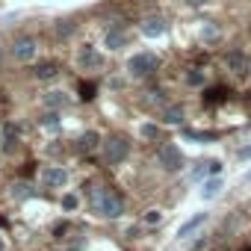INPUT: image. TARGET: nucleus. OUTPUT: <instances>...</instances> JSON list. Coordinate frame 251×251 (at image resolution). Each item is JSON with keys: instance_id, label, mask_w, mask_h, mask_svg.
Instances as JSON below:
<instances>
[{"instance_id": "nucleus-1", "label": "nucleus", "mask_w": 251, "mask_h": 251, "mask_svg": "<svg viewBox=\"0 0 251 251\" xmlns=\"http://www.w3.org/2000/svg\"><path fill=\"white\" fill-rule=\"evenodd\" d=\"M92 210L100 216V219H118L124 213V201L115 189L109 186H95L92 189Z\"/></svg>"}, {"instance_id": "nucleus-2", "label": "nucleus", "mask_w": 251, "mask_h": 251, "mask_svg": "<svg viewBox=\"0 0 251 251\" xmlns=\"http://www.w3.org/2000/svg\"><path fill=\"white\" fill-rule=\"evenodd\" d=\"M157 68H160V59H157L154 53H133V56L127 59V71H130L133 77H151Z\"/></svg>"}, {"instance_id": "nucleus-3", "label": "nucleus", "mask_w": 251, "mask_h": 251, "mask_svg": "<svg viewBox=\"0 0 251 251\" xmlns=\"http://www.w3.org/2000/svg\"><path fill=\"white\" fill-rule=\"evenodd\" d=\"M127 154H130V142L124 136H112V139L103 142V160L109 166H118L121 160H127Z\"/></svg>"}, {"instance_id": "nucleus-4", "label": "nucleus", "mask_w": 251, "mask_h": 251, "mask_svg": "<svg viewBox=\"0 0 251 251\" xmlns=\"http://www.w3.org/2000/svg\"><path fill=\"white\" fill-rule=\"evenodd\" d=\"M157 157H160V166H163L166 172H180V169H183V154H180L177 145H163Z\"/></svg>"}, {"instance_id": "nucleus-5", "label": "nucleus", "mask_w": 251, "mask_h": 251, "mask_svg": "<svg viewBox=\"0 0 251 251\" xmlns=\"http://www.w3.org/2000/svg\"><path fill=\"white\" fill-rule=\"evenodd\" d=\"M12 53H15L18 62H30V59H36V53H39V42H36L33 36H21V39L12 45Z\"/></svg>"}, {"instance_id": "nucleus-6", "label": "nucleus", "mask_w": 251, "mask_h": 251, "mask_svg": "<svg viewBox=\"0 0 251 251\" xmlns=\"http://www.w3.org/2000/svg\"><path fill=\"white\" fill-rule=\"evenodd\" d=\"M77 65L86 68V71H98V68H103V56H100L92 45H83L80 53H77Z\"/></svg>"}, {"instance_id": "nucleus-7", "label": "nucleus", "mask_w": 251, "mask_h": 251, "mask_svg": "<svg viewBox=\"0 0 251 251\" xmlns=\"http://www.w3.org/2000/svg\"><path fill=\"white\" fill-rule=\"evenodd\" d=\"M65 180H68V172H65L62 166H48V169L42 172V183H45V186H50V189L65 186Z\"/></svg>"}, {"instance_id": "nucleus-8", "label": "nucleus", "mask_w": 251, "mask_h": 251, "mask_svg": "<svg viewBox=\"0 0 251 251\" xmlns=\"http://www.w3.org/2000/svg\"><path fill=\"white\" fill-rule=\"evenodd\" d=\"M163 33H166V21H163V18L151 15V18H145V21H142V36L157 39V36H163Z\"/></svg>"}, {"instance_id": "nucleus-9", "label": "nucleus", "mask_w": 251, "mask_h": 251, "mask_svg": "<svg viewBox=\"0 0 251 251\" xmlns=\"http://www.w3.org/2000/svg\"><path fill=\"white\" fill-rule=\"evenodd\" d=\"M227 68H230L233 74H248V56H245L242 50L227 53Z\"/></svg>"}, {"instance_id": "nucleus-10", "label": "nucleus", "mask_w": 251, "mask_h": 251, "mask_svg": "<svg viewBox=\"0 0 251 251\" xmlns=\"http://www.w3.org/2000/svg\"><path fill=\"white\" fill-rule=\"evenodd\" d=\"M56 74H59V62H53V59L39 62V65L33 68V77H36V80H50V77H56Z\"/></svg>"}, {"instance_id": "nucleus-11", "label": "nucleus", "mask_w": 251, "mask_h": 251, "mask_svg": "<svg viewBox=\"0 0 251 251\" xmlns=\"http://www.w3.org/2000/svg\"><path fill=\"white\" fill-rule=\"evenodd\" d=\"M98 142H100V136H98L95 130H89V133H83V136H80L77 151H80V154H92V151L98 148Z\"/></svg>"}, {"instance_id": "nucleus-12", "label": "nucleus", "mask_w": 251, "mask_h": 251, "mask_svg": "<svg viewBox=\"0 0 251 251\" xmlns=\"http://www.w3.org/2000/svg\"><path fill=\"white\" fill-rule=\"evenodd\" d=\"M204 222H207V213H198V216H192V219H189L186 225H180V230H177V236H180V239H183V236H189V233H192L195 227H201Z\"/></svg>"}, {"instance_id": "nucleus-13", "label": "nucleus", "mask_w": 251, "mask_h": 251, "mask_svg": "<svg viewBox=\"0 0 251 251\" xmlns=\"http://www.w3.org/2000/svg\"><path fill=\"white\" fill-rule=\"evenodd\" d=\"M121 45H124V30H121V27H112V30H106V48L118 50Z\"/></svg>"}, {"instance_id": "nucleus-14", "label": "nucleus", "mask_w": 251, "mask_h": 251, "mask_svg": "<svg viewBox=\"0 0 251 251\" xmlns=\"http://www.w3.org/2000/svg\"><path fill=\"white\" fill-rule=\"evenodd\" d=\"M183 136L192 139V142H216V133H210V130H192V127H186Z\"/></svg>"}, {"instance_id": "nucleus-15", "label": "nucleus", "mask_w": 251, "mask_h": 251, "mask_svg": "<svg viewBox=\"0 0 251 251\" xmlns=\"http://www.w3.org/2000/svg\"><path fill=\"white\" fill-rule=\"evenodd\" d=\"M219 192H222V177H207V180H204L201 195H204V198H216Z\"/></svg>"}, {"instance_id": "nucleus-16", "label": "nucleus", "mask_w": 251, "mask_h": 251, "mask_svg": "<svg viewBox=\"0 0 251 251\" xmlns=\"http://www.w3.org/2000/svg\"><path fill=\"white\" fill-rule=\"evenodd\" d=\"M163 121L166 124H180L183 121V109L180 106H166L163 109Z\"/></svg>"}, {"instance_id": "nucleus-17", "label": "nucleus", "mask_w": 251, "mask_h": 251, "mask_svg": "<svg viewBox=\"0 0 251 251\" xmlns=\"http://www.w3.org/2000/svg\"><path fill=\"white\" fill-rule=\"evenodd\" d=\"M204 100L213 106V103H222V100H227V89L225 86H219V89H210L207 95H204Z\"/></svg>"}, {"instance_id": "nucleus-18", "label": "nucleus", "mask_w": 251, "mask_h": 251, "mask_svg": "<svg viewBox=\"0 0 251 251\" xmlns=\"http://www.w3.org/2000/svg\"><path fill=\"white\" fill-rule=\"evenodd\" d=\"M45 103H48V106H65V103H68V98H65V92H48Z\"/></svg>"}, {"instance_id": "nucleus-19", "label": "nucleus", "mask_w": 251, "mask_h": 251, "mask_svg": "<svg viewBox=\"0 0 251 251\" xmlns=\"http://www.w3.org/2000/svg\"><path fill=\"white\" fill-rule=\"evenodd\" d=\"M42 124H45V127H56V124H59V112H56V109L45 112V115H42Z\"/></svg>"}, {"instance_id": "nucleus-20", "label": "nucleus", "mask_w": 251, "mask_h": 251, "mask_svg": "<svg viewBox=\"0 0 251 251\" xmlns=\"http://www.w3.org/2000/svg\"><path fill=\"white\" fill-rule=\"evenodd\" d=\"M3 136H6V145H3V148H6V151H15V148H18V136H12V127H6Z\"/></svg>"}, {"instance_id": "nucleus-21", "label": "nucleus", "mask_w": 251, "mask_h": 251, "mask_svg": "<svg viewBox=\"0 0 251 251\" xmlns=\"http://www.w3.org/2000/svg\"><path fill=\"white\" fill-rule=\"evenodd\" d=\"M207 175H210V160H207V163H201V166L192 172V180H201V177H207Z\"/></svg>"}, {"instance_id": "nucleus-22", "label": "nucleus", "mask_w": 251, "mask_h": 251, "mask_svg": "<svg viewBox=\"0 0 251 251\" xmlns=\"http://www.w3.org/2000/svg\"><path fill=\"white\" fill-rule=\"evenodd\" d=\"M186 83H189V86H201V83H204V74H201V71H189V74H186Z\"/></svg>"}, {"instance_id": "nucleus-23", "label": "nucleus", "mask_w": 251, "mask_h": 251, "mask_svg": "<svg viewBox=\"0 0 251 251\" xmlns=\"http://www.w3.org/2000/svg\"><path fill=\"white\" fill-rule=\"evenodd\" d=\"M80 98H83V100H92V98H95V86H92V83H83V86H80Z\"/></svg>"}, {"instance_id": "nucleus-24", "label": "nucleus", "mask_w": 251, "mask_h": 251, "mask_svg": "<svg viewBox=\"0 0 251 251\" xmlns=\"http://www.w3.org/2000/svg\"><path fill=\"white\" fill-rule=\"evenodd\" d=\"M157 133H160V130L154 127V124H145V127H142V136H145V139H157Z\"/></svg>"}, {"instance_id": "nucleus-25", "label": "nucleus", "mask_w": 251, "mask_h": 251, "mask_svg": "<svg viewBox=\"0 0 251 251\" xmlns=\"http://www.w3.org/2000/svg\"><path fill=\"white\" fill-rule=\"evenodd\" d=\"M71 30H74V27H71V21H65V24L59 21V27H56V36H71Z\"/></svg>"}, {"instance_id": "nucleus-26", "label": "nucleus", "mask_w": 251, "mask_h": 251, "mask_svg": "<svg viewBox=\"0 0 251 251\" xmlns=\"http://www.w3.org/2000/svg\"><path fill=\"white\" fill-rule=\"evenodd\" d=\"M15 195H18V198H30L33 192H30V186H27V183H18V186H15Z\"/></svg>"}, {"instance_id": "nucleus-27", "label": "nucleus", "mask_w": 251, "mask_h": 251, "mask_svg": "<svg viewBox=\"0 0 251 251\" xmlns=\"http://www.w3.org/2000/svg\"><path fill=\"white\" fill-rule=\"evenodd\" d=\"M62 207H65V210H74V207H77V195H65V198H62Z\"/></svg>"}, {"instance_id": "nucleus-28", "label": "nucleus", "mask_w": 251, "mask_h": 251, "mask_svg": "<svg viewBox=\"0 0 251 251\" xmlns=\"http://www.w3.org/2000/svg\"><path fill=\"white\" fill-rule=\"evenodd\" d=\"M160 219H163V216H160V210H151V213L145 216V222H148V225H160Z\"/></svg>"}, {"instance_id": "nucleus-29", "label": "nucleus", "mask_w": 251, "mask_h": 251, "mask_svg": "<svg viewBox=\"0 0 251 251\" xmlns=\"http://www.w3.org/2000/svg\"><path fill=\"white\" fill-rule=\"evenodd\" d=\"M148 103H163V92H148Z\"/></svg>"}, {"instance_id": "nucleus-30", "label": "nucleus", "mask_w": 251, "mask_h": 251, "mask_svg": "<svg viewBox=\"0 0 251 251\" xmlns=\"http://www.w3.org/2000/svg\"><path fill=\"white\" fill-rule=\"evenodd\" d=\"M204 39H207V42L216 39V27H204Z\"/></svg>"}, {"instance_id": "nucleus-31", "label": "nucleus", "mask_w": 251, "mask_h": 251, "mask_svg": "<svg viewBox=\"0 0 251 251\" xmlns=\"http://www.w3.org/2000/svg\"><path fill=\"white\" fill-rule=\"evenodd\" d=\"M248 157H251V148H242L239 151V160H248Z\"/></svg>"}, {"instance_id": "nucleus-32", "label": "nucleus", "mask_w": 251, "mask_h": 251, "mask_svg": "<svg viewBox=\"0 0 251 251\" xmlns=\"http://www.w3.org/2000/svg\"><path fill=\"white\" fill-rule=\"evenodd\" d=\"M186 3H189V6H204L207 0H186Z\"/></svg>"}, {"instance_id": "nucleus-33", "label": "nucleus", "mask_w": 251, "mask_h": 251, "mask_svg": "<svg viewBox=\"0 0 251 251\" xmlns=\"http://www.w3.org/2000/svg\"><path fill=\"white\" fill-rule=\"evenodd\" d=\"M0 251H3V239H0Z\"/></svg>"}, {"instance_id": "nucleus-34", "label": "nucleus", "mask_w": 251, "mask_h": 251, "mask_svg": "<svg viewBox=\"0 0 251 251\" xmlns=\"http://www.w3.org/2000/svg\"><path fill=\"white\" fill-rule=\"evenodd\" d=\"M248 100H251V92H248Z\"/></svg>"}, {"instance_id": "nucleus-35", "label": "nucleus", "mask_w": 251, "mask_h": 251, "mask_svg": "<svg viewBox=\"0 0 251 251\" xmlns=\"http://www.w3.org/2000/svg\"><path fill=\"white\" fill-rule=\"evenodd\" d=\"M248 180H251V172H248Z\"/></svg>"}, {"instance_id": "nucleus-36", "label": "nucleus", "mask_w": 251, "mask_h": 251, "mask_svg": "<svg viewBox=\"0 0 251 251\" xmlns=\"http://www.w3.org/2000/svg\"><path fill=\"white\" fill-rule=\"evenodd\" d=\"M245 251H251V248H245Z\"/></svg>"}]
</instances>
